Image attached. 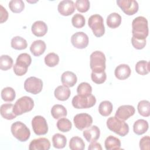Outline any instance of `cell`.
I'll list each match as a JSON object with an SVG mask.
<instances>
[{"mask_svg": "<svg viewBox=\"0 0 150 150\" xmlns=\"http://www.w3.org/2000/svg\"><path fill=\"white\" fill-rule=\"evenodd\" d=\"M132 36L138 39H146L148 35L149 29L148 21L144 16L135 18L132 22Z\"/></svg>", "mask_w": 150, "mask_h": 150, "instance_id": "obj_1", "label": "cell"}, {"mask_svg": "<svg viewBox=\"0 0 150 150\" xmlns=\"http://www.w3.org/2000/svg\"><path fill=\"white\" fill-rule=\"evenodd\" d=\"M107 126L110 130L121 137L125 136L129 132L128 124L116 117L108 118L107 120Z\"/></svg>", "mask_w": 150, "mask_h": 150, "instance_id": "obj_2", "label": "cell"}, {"mask_svg": "<svg viewBox=\"0 0 150 150\" xmlns=\"http://www.w3.org/2000/svg\"><path fill=\"white\" fill-rule=\"evenodd\" d=\"M32 59L30 56L23 53L20 54L16 60V63L13 66V69L15 74L18 76H22L26 73L28 67L30 65Z\"/></svg>", "mask_w": 150, "mask_h": 150, "instance_id": "obj_3", "label": "cell"}, {"mask_svg": "<svg viewBox=\"0 0 150 150\" xmlns=\"http://www.w3.org/2000/svg\"><path fill=\"white\" fill-rule=\"evenodd\" d=\"M105 56L101 51H95L90 56V66L94 72H102L105 69Z\"/></svg>", "mask_w": 150, "mask_h": 150, "instance_id": "obj_4", "label": "cell"}, {"mask_svg": "<svg viewBox=\"0 0 150 150\" xmlns=\"http://www.w3.org/2000/svg\"><path fill=\"white\" fill-rule=\"evenodd\" d=\"M11 131L13 136L21 142H25L30 138V129L21 121L13 122L11 125Z\"/></svg>", "mask_w": 150, "mask_h": 150, "instance_id": "obj_5", "label": "cell"}, {"mask_svg": "<svg viewBox=\"0 0 150 150\" xmlns=\"http://www.w3.org/2000/svg\"><path fill=\"white\" fill-rule=\"evenodd\" d=\"M34 107L33 99L28 96H23L19 98L13 107V112L16 115L30 111Z\"/></svg>", "mask_w": 150, "mask_h": 150, "instance_id": "obj_6", "label": "cell"}, {"mask_svg": "<svg viewBox=\"0 0 150 150\" xmlns=\"http://www.w3.org/2000/svg\"><path fill=\"white\" fill-rule=\"evenodd\" d=\"M88 25L96 37L100 38L104 34L105 27L103 18L101 15L98 14L91 15L88 20Z\"/></svg>", "mask_w": 150, "mask_h": 150, "instance_id": "obj_7", "label": "cell"}, {"mask_svg": "<svg viewBox=\"0 0 150 150\" xmlns=\"http://www.w3.org/2000/svg\"><path fill=\"white\" fill-rule=\"evenodd\" d=\"M71 103L73 106L77 109L89 108L96 104V98L92 94L88 96H82L78 94L73 97Z\"/></svg>", "mask_w": 150, "mask_h": 150, "instance_id": "obj_8", "label": "cell"}, {"mask_svg": "<svg viewBox=\"0 0 150 150\" xmlns=\"http://www.w3.org/2000/svg\"><path fill=\"white\" fill-rule=\"evenodd\" d=\"M43 88V82L41 79L36 77H30L24 82L25 90L33 94H37L41 92Z\"/></svg>", "mask_w": 150, "mask_h": 150, "instance_id": "obj_9", "label": "cell"}, {"mask_svg": "<svg viewBox=\"0 0 150 150\" xmlns=\"http://www.w3.org/2000/svg\"><path fill=\"white\" fill-rule=\"evenodd\" d=\"M32 127L38 135H45L48 132V125L46 119L41 115H36L32 120Z\"/></svg>", "mask_w": 150, "mask_h": 150, "instance_id": "obj_10", "label": "cell"}, {"mask_svg": "<svg viewBox=\"0 0 150 150\" xmlns=\"http://www.w3.org/2000/svg\"><path fill=\"white\" fill-rule=\"evenodd\" d=\"M117 4L127 15H134L138 11V4L134 0H117Z\"/></svg>", "mask_w": 150, "mask_h": 150, "instance_id": "obj_11", "label": "cell"}, {"mask_svg": "<svg viewBox=\"0 0 150 150\" xmlns=\"http://www.w3.org/2000/svg\"><path fill=\"white\" fill-rule=\"evenodd\" d=\"M73 122L77 129L83 130L91 126L93 123V118L88 114L80 113L74 117Z\"/></svg>", "mask_w": 150, "mask_h": 150, "instance_id": "obj_12", "label": "cell"}, {"mask_svg": "<svg viewBox=\"0 0 150 150\" xmlns=\"http://www.w3.org/2000/svg\"><path fill=\"white\" fill-rule=\"evenodd\" d=\"M71 42L77 49H84L88 44V37L83 32H77L71 36Z\"/></svg>", "mask_w": 150, "mask_h": 150, "instance_id": "obj_13", "label": "cell"}, {"mask_svg": "<svg viewBox=\"0 0 150 150\" xmlns=\"http://www.w3.org/2000/svg\"><path fill=\"white\" fill-rule=\"evenodd\" d=\"M135 108L131 105H122L120 106L116 111L115 117L125 121L135 114Z\"/></svg>", "mask_w": 150, "mask_h": 150, "instance_id": "obj_14", "label": "cell"}, {"mask_svg": "<svg viewBox=\"0 0 150 150\" xmlns=\"http://www.w3.org/2000/svg\"><path fill=\"white\" fill-rule=\"evenodd\" d=\"M58 12L63 16H69L74 13L75 5L73 1L63 0L59 2L57 6Z\"/></svg>", "mask_w": 150, "mask_h": 150, "instance_id": "obj_15", "label": "cell"}, {"mask_svg": "<svg viewBox=\"0 0 150 150\" xmlns=\"http://www.w3.org/2000/svg\"><path fill=\"white\" fill-rule=\"evenodd\" d=\"M50 148V142L46 138H39L32 140L29 146L30 150H48Z\"/></svg>", "mask_w": 150, "mask_h": 150, "instance_id": "obj_16", "label": "cell"}, {"mask_svg": "<svg viewBox=\"0 0 150 150\" xmlns=\"http://www.w3.org/2000/svg\"><path fill=\"white\" fill-rule=\"evenodd\" d=\"M131 70L129 66L126 64H121L115 68L114 74L115 77L121 80H125L131 75Z\"/></svg>", "mask_w": 150, "mask_h": 150, "instance_id": "obj_17", "label": "cell"}, {"mask_svg": "<svg viewBox=\"0 0 150 150\" xmlns=\"http://www.w3.org/2000/svg\"><path fill=\"white\" fill-rule=\"evenodd\" d=\"M83 137L87 142L96 141L100 136V130L96 125H93L83 131Z\"/></svg>", "mask_w": 150, "mask_h": 150, "instance_id": "obj_18", "label": "cell"}, {"mask_svg": "<svg viewBox=\"0 0 150 150\" xmlns=\"http://www.w3.org/2000/svg\"><path fill=\"white\" fill-rule=\"evenodd\" d=\"M31 30L33 34L36 36L42 37L47 33V26L43 21H37L32 24Z\"/></svg>", "mask_w": 150, "mask_h": 150, "instance_id": "obj_19", "label": "cell"}, {"mask_svg": "<svg viewBox=\"0 0 150 150\" xmlns=\"http://www.w3.org/2000/svg\"><path fill=\"white\" fill-rule=\"evenodd\" d=\"M61 81L64 86L68 87H71L76 84L77 78L73 72L66 71L62 74Z\"/></svg>", "mask_w": 150, "mask_h": 150, "instance_id": "obj_20", "label": "cell"}, {"mask_svg": "<svg viewBox=\"0 0 150 150\" xmlns=\"http://www.w3.org/2000/svg\"><path fill=\"white\" fill-rule=\"evenodd\" d=\"M46 47V43L42 40H36L33 42L30 47V51L35 56L42 55L45 51Z\"/></svg>", "mask_w": 150, "mask_h": 150, "instance_id": "obj_21", "label": "cell"}, {"mask_svg": "<svg viewBox=\"0 0 150 150\" xmlns=\"http://www.w3.org/2000/svg\"><path fill=\"white\" fill-rule=\"evenodd\" d=\"M14 105L11 103L4 104L1 106L0 112L1 116L6 120H11L16 118V115L13 112Z\"/></svg>", "mask_w": 150, "mask_h": 150, "instance_id": "obj_22", "label": "cell"}, {"mask_svg": "<svg viewBox=\"0 0 150 150\" xmlns=\"http://www.w3.org/2000/svg\"><path fill=\"white\" fill-rule=\"evenodd\" d=\"M71 91L68 87L64 85L59 86L54 91V97L60 101H66L70 96Z\"/></svg>", "mask_w": 150, "mask_h": 150, "instance_id": "obj_23", "label": "cell"}, {"mask_svg": "<svg viewBox=\"0 0 150 150\" xmlns=\"http://www.w3.org/2000/svg\"><path fill=\"white\" fill-rule=\"evenodd\" d=\"M148 122L143 119L137 120L133 125V131L137 135H140L145 133L148 129Z\"/></svg>", "mask_w": 150, "mask_h": 150, "instance_id": "obj_24", "label": "cell"}, {"mask_svg": "<svg viewBox=\"0 0 150 150\" xmlns=\"http://www.w3.org/2000/svg\"><path fill=\"white\" fill-rule=\"evenodd\" d=\"M105 148L107 150H114L121 149L120 140L112 135H110L105 140Z\"/></svg>", "mask_w": 150, "mask_h": 150, "instance_id": "obj_25", "label": "cell"}, {"mask_svg": "<svg viewBox=\"0 0 150 150\" xmlns=\"http://www.w3.org/2000/svg\"><path fill=\"white\" fill-rule=\"evenodd\" d=\"M106 23L109 28H117L121 23V16L118 13H111L107 16Z\"/></svg>", "mask_w": 150, "mask_h": 150, "instance_id": "obj_26", "label": "cell"}, {"mask_svg": "<svg viewBox=\"0 0 150 150\" xmlns=\"http://www.w3.org/2000/svg\"><path fill=\"white\" fill-rule=\"evenodd\" d=\"M51 114L53 118L59 119L66 117L67 114L66 108L61 104H55L51 109Z\"/></svg>", "mask_w": 150, "mask_h": 150, "instance_id": "obj_27", "label": "cell"}, {"mask_svg": "<svg viewBox=\"0 0 150 150\" xmlns=\"http://www.w3.org/2000/svg\"><path fill=\"white\" fill-rule=\"evenodd\" d=\"M113 109L112 104L110 101H103L100 103L98 106L99 113L104 117H107L110 115Z\"/></svg>", "mask_w": 150, "mask_h": 150, "instance_id": "obj_28", "label": "cell"}, {"mask_svg": "<svg viewBox=\"0 0 150 150\" xmlns=\"http://www.w3.org/2000/svg\"><path fill=\"white\" fill-rule=\"evenodd\" d=\"M52 143L54 148L62 149L64 148L66 145L67 139L64 135L57 133L52 137Z\"/></svg>", "mask_w": 150, "mask_h": 150, "instance_id": "obj_29", "label": "cell"}, {"mask_svg": "<svg viewBox=\"0 0 150 150\" xmlns=\"http://www.w3.org/2000/svg\"><path fill=\"white\" fill-rule=\"evenodd\" d=\"M11 47L16 50L25 49L28 46L26 40L19 36L13 37L11 40Z\"/></svg>", "mask_w": 150, "mask_h": 150, "instance_id": "obj_30", "label": "cell"}, {"mask_svg": "<svg viewBox=\"0 0 150 150\" xmlns=\"http://www.w3.org/2000/svg\"><path fill=\"white\" fill-rule=\"evenodd\" d=\"M69 148L71 150H83L85 148V143L80 137H73L70 140Z\"/></svg>", "mask_w": 150, "mask_h": 150, "instance_id": "obj_31", "label": "cell"}, {"mask_svg": "<svg viewBox=\"0 0 150 150\" xmlns=\"http://www.w3.org/2000/svg\"><path fill=\"white\" fill-rule=\"evenodd\" d=\"M139 114L143 117H149L150 115V103L148 100L140 101L137 106Z\"/></svg>", "mask_w": 150, "mask_h": 150, "instance_id": "obj_32", "label": "cell"}, {"mask_svg": "<svg viewBox=\"0 0 150 150\" xmlns=\"http://www.w3.org/2000/svg\"><path fill=\"white\" fill-rule=\"evenodd\" d=\"M135 71L140 75L144 76L149 72V63L145 60L138 61L135 65Z\"/></svg>", "mask_w": 150, "mask_h": 150, "instance_id": "obj_33", "label": "cell"}, {"mask_svg": "<svg viewBox=\"0 0 150 150\" xmlns=\"http://www.w3.org/2000/svg\"><path fill=\"white\" fill-rule=\"evenodd\" d=\"M16 97V93L12 87H7L1 91V97L2 100L6 102H11L14 100Z\"/></svg>", "mask_w": 150, "mask_h": 150, "instance_id": "obj_34", "label": "cell"}, {"mask_svg": "<svg viewBox=\"0 0 150 150\" xmlns=\"http://www.w3.org/2000/svg\"><path fill=\"white\" fill-rule=\"evenodd\" d=\"M56 126L59 131L63 132H66L71 129L72 124L69 119L66 118H61L57 121Z\"/></svg>", "mask_w": 150, "mask_h": 150, "instance_id": "obj_35", "label": "cell"}, {"mask_svg": "<svg viewBox=\"0 0 150 150\" xmlns=\"http://www.w3.org/2000/svg\"><path fill=\"white\" fill-rule=\"evenodd\" d=\"M13 65V59L6 54L2 55L0 57V69L2 70L6 71L10 69Z\"/></svg>", "mask_w": 150, "mask_h": 150, "instance_id": "obj_36", "label": "cell"}, {"mask_svg": "<svg viewBox=\"0 0 150 150\" xmlns=\"http://www.w3.org/2000/svg\"><path fill=\"white\" fill-rule=\"evenodd\" d=\"M59 62V57L58 54L55 53H49L45 57V63L48 67H54L58 64Z\"/></svg>", "mask_w": 150, "mask_h": 150, "instance_id": "obj_37", "label": "cell"}, {"mask_svg": "<svg viewBox=\"0 0 150 150\" xmlns=\"http://www.w3.org/2000/svg\"><path fill=\"white\" fill-rule=\"evenodd\" d=\"M77 93L80 96H88L91 94L92 87L88 83L82 82L78 86Z\"/></svg>", "mask_w": 150, "mask_h": 150, "instance_id": "obj_38", "label": "cell"}, {"mask_svg": "<svg viewBox=\"0 0 150 150\" xmlns=\"http://www.w3.org/2000/svg\"><path fill=\"white\" fill-rule=\"evenodd\" d=\"M9 8L13 13H20L25 8V4L22 0H12L9 2Z\"/></svg>", "mask_w": 150, "mask_h": 150, "instance_id": "obj_39", "label": "cell"}, {"mask_svg": "<svg viewBox=\"0 0 150 150\" xmlns=\"http://www.w3.org/2000/svg\"><path fill=\"white\" fill-rule=\"evenodd\" d=\"M71 23L76 28H81L85 25V18L81 14L76 13L71 18Z\"/></svg>", "mask_w": 150, "mask_h": 150, "instance_id": "obj_40", "label": "cell"}, {"mask_svg": "<svg viewBox=\"0 0 150 150\" xmlns=\"http://www.w3.org/2000/svg\"><path fill=\"white\" fill-rule=\"evenodd\" d=\"M92 81L98 84L104 83L107 79V75L105 71L102 72H94L92 71L91 74Z\"/></svg>", "mask_w": 150, "mask_h": 150, "instance_id": "obj_41", "label": "cell"}, {"mask_svg": "<svg viewBox=\"0 0 150 150\" xmlns=\"http://www.w3.org/2000/svg\"><path fill=\"white\" fill-rule=\"evenodd\" d=\"M90 1L88 0H77L75 2L76 7L80 12L84 13L90 8Z\"/></svg>", "mask_w": 150, "mask_h": 150, "instance_id": "obj_42", "label": "cell"}, {"mask_svg": "<svg viewBox=\"0 0 150 150\" xmlns=\"http://www.w3.org/2000/svg\"><path fill=\"white\" fill-rule=\"evenodd\" d=\"M131 43L135 49L140 50L144 48L146 42V39H138L132 36L131 38Z\"/></svg>", "mask_w": 150, "mask_h": 150, "instance_id": "obj_43", "label": "cell"}, {"mask_svg": "<svg viewBox=\"0 0 150 150\" xmlns=\"http://www.w3.org/2000/svg\"><path fill=\"white\" fill-rule=\"evenodd\" d=\"M139 148L142 150H149L150 148V138L148 135L143 137L139 141Z\"/></svg>", "mask_w": 150, "mask_h": 150, "instance_id": "obj_44", "label": "cell"}, {"mask_svg": "<svg viewBox=\"0 0 150 150\" xmlns=\"http://www.w3.org/2000/svg\"><path fill=\"white\" fill-rule=\"evenodd\" d=\"M1 9H0V15H1V18H0V22L1 23H2L5 22H6L8 18V13L7 12V11L6 10L5 8H4L3 7V6L2 5H0Z\"/></svg>", "mask_w": 150, "mask_h": 150, "instance_id": "obj_45", "label": "cell"}, {"mask_svg": "<svg viewBox=\"0 0 150 150\" xmlns=\"http://www.w3.org/2000/svg\"><path fill=\"white\" fill-rule=\"evenodd\" d=\"M88 150H93V149H97V150H101L102 147L100 143L97 142L96 141L91 142V144L89 145L88 147Z\"/></svg>", "mask_w": 150, "mask_h": 150, "instance_id": "obj_46", "label": "cell"}]
</instances>
